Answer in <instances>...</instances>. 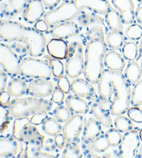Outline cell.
Here are the masks:
<instances>
[{"label":"cell","mask_w":142,"mask_h":158,"mask_svg":"<svg viewBox=\"0 0 142 158\" xmlns=\"http://www.w3.org/2000/svg\"><path fill=\"white\" fill-rule=\"evenodd\" d=\"M98 94L112 116L123 115L130 109V88L121 71L103 70L98 82Z\"/></svg>","instance_id":"obj_1"},{"label":"cell","mask_w":142,"mask_h":158,"mask_svg":"<svg viewBox=\"0 0 142 158\" xmlns=\"http://www.w3.org/2000/svg\"><path fill=\"white\" fill-rule=\"evenodd\" d=\"M108 52L101 26L90 27L86 32L84 77L92 84H98L104 70V57Z\"/></svg>","instance_id":"obj_2"},{"label":"cell","mask_w":142,"mask_h":158,"mask_svg":"<svg viewBox=\"0 0 142 158\" xmlns=\"http://www.w3.org/2000/svg\"><path fill=\"white\" fill-rule=\"evenodd\" d=\"M0 39L6 43H23L26 45L29 55L34 57L42 56L47 45L42 32L19 22L2 18L0 21Z\"/></svg>","instance_id":"obj_3"},{"label":"cell","mask_w":142,"mask_h":158,"mask_svg":"<svg viewBox=\"0 0 142 158\" xmlns=\"http://www.w3.org/2000/svg\"><path fill=\"white\" fill-rule=\"evenodd\" d=\"M10 115L13 118L29 117L40 111L49 112L52 108V102L50 100L36 97L15 98L10 101L7 105Z\"/></svg>","instance_id":"obj_4"},{"label":"cell","mask_w":142,"mask_h":158,"mask_svg":"<svg viewBox=\"0 0 142 158\" xmlns=\"http://www.w3.org/2000/svg\"><path fill=\"white\" fill-rule=\"evenodd\" d=\"M52 74V69L47 59H36L34 56H26L22 59L20 75L24 77L50 80Z\"/></svg>","instance_id":"obj_5"},{"label":"cell","mask_w":142,"mask_h":158,"mask_svg":"<svg viewBox=\"0 0 142 158\" xmlns=\"http://www.w3.org/2000/svg\"><path fill=\"white\" fill-rule=\"evenodd\" d=\"M81 11L82 10L76 6L74 1H65L60 6L46 13L44 20L49 27H53L56 24L77 18Z\"/></svg>","instance_id":"obj_6"},{"label":"cell","mask_w":142,"mask_h":158,"mask_svg":"<svg viewBox=\"0 0 142 158\" xmlns=\"http://www.w3.org/2000/svg\"><path fill=\"white\" fill-rule=\"evenodd\" d=\"M69 47V54L65 63V73L70 78H78L85 69L83 46L81 42L74 41Z\"/></svg>","instance_id":"obj_7"},{"label":"cell","mask_w":142,"mask_h":158,"mask_svg":"<svg viewBox=\"0 0 142 158\" xmlns=\"http://www.w3.org/2000/svg\"><path fill=\"white\" fill-rule=\"evenodd\" d=\"M22 60L13 48L7 43H0L1 69L12 77L20 75Z\"/></svg>","instance_id":"obj_8"},{"label":"cell","mask_w":142,"mask_h":158,"mask_svg":"<svg viewBox=\"0 0 142 158\" xmlns=\"http://www.w3.org/2000/svg\"><path fill=\"white\" fill-rule=\"evenodd\" d=\"M139 132L137 130H131L125 132L119 147V157L123 158L135 157L141 144Z\"/></svg>","instance_id":"obj_9"},{"label":"cell","mask_w":142,"mask_h":158,"mask_svg":"<svg viewBox=\"0 0 142 158\" xmlns=\"http://www.w3.org/2000/svg\"><path fill=\"white\" fill-rule=\"evenodd\" d=\"M85 122L82 114H76L69 121L65 123L62 127V133L66 139V143H78L80 135L84 128Z\"/></svg>","instance_id":"obj_10"},{"label":"cell","mask_w":142,"mask_h":158,"mask_svg":"<svg viewBox=\"0 0 142 158\" xmlns=\"http://www.w3.org/2000/svg\"><path fill=\"white\" fill-rule=\"evenodd\" d=\"M102 125L95 118H89L85 123L81 138L82 148L85 152L92 149L94 141L101 135Z\"/></svg>","instance_id":"obj_11"},{"label":"cell","mask_w":142,"mask_h":158,"mask_svg":"<svg viewBox=\"0 0 142 158\" xmlns=\"http://www.w3.org/2000/svg\"><path fill=\"white\" fill-rule=\"evenodd\" d=\"M55 89L54 83L46 79H34L30 81L27 93L31 96L44 98L52 95Z\"/></svg>","instance_id":"obj_12"},{"label":"cell","mask_w":142,"mask_h":158,"mask_svg":"<svg viewBox=\"0 0 142 158\" xmlns=\"http://www.w3.org/2000/svg\"><path fill=\"white\" fill-rule=\"evenodd\" d=\"M23 141L14 136L0 138V157H15L23 151Z\"/></svg>","instance_id":"obj_13"},{"label":"cell","mask_w":142,"mask_h":158,"mask_svg":"<svg viewBox=\"0 0 142 158\" xmlns=\"http://www.w3.org/2000/svg\"><path fill=\"white\" fill-rule=\"evenodd\" d=\"M91 112L103 127L106 128L112 127V121L110 116V111L106 105L98 96L91 104Z\"/></svg>","instance_id":"obj_14"},{"label":"cell","mask_w":142,"mask_h":158,"mask_svg":"<svg viewBox=\"0 0 142 158\" xmlns=\"http://www.w3.org/2000/svg\"><path fill=\"white\" fill-rule=\"evenodd\" d=\"M71 91L87 100L93 102L98 96L92 84L82 78H76L71 84Z\"/></svg>","instance_id":"obj_15"},{"label":"cell","mask_w":142,"mask_h":158,"mask_svg":"<svg viewBox=\"0 0 142 158\" xmlns=\"http://www.w3.org/2000/svg\"><path fill=\"white\" fill-rule=\"evenodd\" d=\"M45 14V5L42 0H29L24 10L22 17L26 23L35 24Z\"/></svg>","instance_id":"obj_16"},{"label":"cell","mask_w":142,"mask_h":158,"mask_svg":"<svg viewBox=\"0 0 142 158\" xmlns=\"http://www.w3.org/2000/svg\"><path fill=\"white\" fill-rule=\"evenodd\" d=\"M81 10L88 9L99 15H105L112 9L108 0H73Z\"/></svg>","instance_id":"obj_17"},{"label":"cell","mask_w":142,"mask_h":158,"mask_svg":"<svg viewBox=\"0 0 142 158\" xmlns=\"http://www.w3.org/2000/svg\"><path fill=\"white\" fill-rule=\"evenodd\" d=\"M80 29L77 24L73 21L60 23L52 27L50 33L53 38L67 40L79 34Z\"/></svg>","instance_id":"obj_18"},{"label":"cell","mask_w":142,"mask_h":158,"mask_svg":"<svg viewBox=\"0 0 142 158\" xmlns=\"http://www.w3.org/2000/svg\"><path fill=\"white\" fill-rule=\"evenodd\" d=\"M112 3L119 10L124 24L133 23L135 18V10L132 0H112Z\"/></svg>","instance_id":"obj_19"},{"label":"cell","mask_w":142,"mask_h":158,"mask_svg":"<svg viewBox=\"0 0 142 158\" xmlns=\"http://www.w3.org/2000/svg\"><path fill=\"white\" fill-rule=\"evenodd\" d=\"M46 49L49 55L54 58L64 60L67 59L68 57L69 47L65 40L54 38L47 43Z\"/></svg>","instance_id":"obj_20"},{"label":"cell","mask_w":142,"mask_h":158,"mask_svg":"<svg viewBox=\"0 0 142 158\" xmlns=\"http://www.w3.org/2000/svg\"><path fill=\"white\" fill-rule=\"evenodd\" d=\"M65 103L73 113L78 114H87L90 110V104L85 100L76 95H70L65 99Z\"/></svg>","instance_id":"obj_21"},{"label":"cell","mask_w":142,"mask_h":158,"mask_svg":"<svg viewBox=\"0 0 142 158\" xmlns=\"http://www.w3.org/2000/svg\"><path fill=\"white\" fill-rule=\"evenodd\" d=\"M104 65L108 69L114 71H122L125 66L124 56L119 52L112 50L106 53L104 57Z\"/></svg>","instance_id":"obj_22"},{"label":"cell","mask_w":142,"mask_h":158,"mask_svg":"<svg viewBox=\"0 0 142 158\" xmlns=\"http://www.w3.org/2000/svg\"><path fill=\"white\" fill-rule=\"evenodd\" d=\"M29 85L26 81L22 77H14L9 81L7 86V91L10 96L14 98H20L26 94L28 91Z\"/></svg>","instance_id":"obj_23"},{"label":"cell","mask_w":142,"mask_h":158,"mask_svg":"<svg viewBox=\"0 0 142 158\" xmlns=\"http://www.w3.org/2000/svg\"><path fill=\"white\" fill-rule=\"evenodd\" d=\"M105 23L110 31H124V23H122L119 10L112 8L105 17Z\"/></svg>","instance_id":"obj_24"},{"label":"cell","mask_w":142,"mask_h":158,"mask_svg":"<svg viewBox=\"0 0 142 158\" xmlns=\"http://www.w3.org/2000/svg\"><path fill=\"white\" fill-rule=\"evenodd\" d=\"M141 66L136 61H130L125 70V77L128 83L136 84L141 80Z\"/></svg>","instance_id":"obj_25"},{"label":"cell","mask_w":142,"mask_h":158,"mask_svg":"<svg viewBox=\"0 0 142 158\" xmlns=\"http://www.w3.org/2000/svg\"><path fill=\"white\" fill-rule=\"evenodd\" d=\"M78 23L81 27H92L94 25H100L103 24V19L101 16L95 13H88L82 10L80 15L78 17Z\"/></svg>","instance_id":"obj_26"},{"label":"cell","mask_w":142,"mask_h":158,"mask_svg":"<svg viewBox=\"0 0 142 158\" xmlns=\"http://www.w3.org/2000/svg\"><path fill=\"white\" fill-rule=\"evenodd\" d=\"M107 44L111 50H119L124 45L125 36L124 31H110L107 34Z\"/></svg>","instance_id":"obj_27"},{"label":"cell","mask_w":142,"mask_h":158,"mask_svg":"<svg viewBox=\"0 0 142 158\" xmlns=\"http://www.w3.org/2000/svg\"><path fill=\"white\" fill-rule=\"evenodd\" d=\"M62 127L58 120L53 117H47L42 123V130L45 134L49 136H55L61 134L62 131Z\"/></svg>","instance_id":"obj_28"},{"label":"cell","mask_w":142,"mask_h":158,"mask_svg":"<svg viewBox=\"0 0 142 158\" xmlns=\"http://www.w3.org/2000/svg\"><path fill=\"white\" fill-rule=\"evenodd\" d=\"M122 53L124 59L129 61H135L139 57V46L135 41L124 43L122 48Z\"/></svg>","instance_id":"obj_29"},{"label":"cell","mask_w":142,"mask_h":158,"mask_svg":"<svg viewBox=\"0 0 142 158\" xmlns=\"http://www.w3.org/2000/svg\"><path fill=\"white\" fill-rule=\"evenodd\" d=\"M31 123V118H29V117L17 118L15 120L14 123H13V135L21 141L22 135L23 131Z\"/></svg>","instance_id":"obj_30"},{"label":"cell","mask_w":142,"mask_h":158,"mask_svg":"<svg viewBox=\"0 0 142 158\" xmlns=\"http://www.w3.org/2000/svg\"><path fill=\"white\" fill-rule=\"evenodd\" d=\"M132 120L122 115L117 116L114 119V126L120 132L125 133L133 129Z\"/></svg>","instance_id":"obj_31"},{"label":"cell","mask_w":142,"mask_h":158,"mask_svg":"<svg viewBox=\"0 0 142 158\" xmlns=\"http://www.w3.org/2000/svg\"><path fill=\"white\" fill-rule=\"evenodd\" d=\"M53 113L55 118L61 123L67 122L73 116V112L67 105H59L54 109Z\"/></svg>","instance_id":"obj_32"},{"label":"cell","mask_w":142,"mask_h":158,"mask_svg":"<svg viewBox=\"0 0 142 158\" xmlns=\"http://www.w3.org/2000/svg\"><path fill=\"white\" fill-rule=\"evenodd\" d=\"M45 58L49 61L51 69H52L53 75L54 77L59 78L62 75H64L65 71V66L61 59L54 58L51 56H45Z\"/></svg>","instance_id":"obj_33"},{"label":"cell","mask_w":142,"mask_h":158,"mask_svg":"<svg viewBox=\"0 0 142 158\" xmlns=\"http://www.w3.org/2000/svg\"><path fill=\"white\" fill-rule=\"evenodd\" d=\"M78 143H67L62 154L63 158H79L82 157L81 150L78 146Z\"/></svg>","instance_id":"obj_34"},{"label":"cell","mask_w":142,"mask_h":158,"mask_svg":"<svg viewBox=\"0 0 142 158\" xmlns=\"http://www.w3.org/2000/svg\"><path fill=\"white\" fill-rule=\"evenodd\" d=\"M111 145L105 135H101L94 141L92 145V150L97 152H103L107 151Z\"/></svg>","instance_id":"obj_35"},{"label":"cell","mask_w":142,"mask_h":158,"mask_svg":"<svg viewBox=\"0 0 142 158\" xmlns=\"http://www.w3.org/2000/svg\"><path fill=\"white\" fill-rule=\"evenodd\" d=\"M125 36L128 40L137 41L142 39V27L138 24H132L125 30Z\"/></svg>","instance_id":"obj_36"},{"label":"cell","mask_w":142,"mask_h":158,"mask_svg":"<svg viewBox=\"0 0 142 158\" xmlns=\"http://www.w3.org/2000/svg\"><path fill=\"white\" fill-rule=\"evenodd\" d=\"M130 104L132 107H139L142 104V79L133 87L131 94Z\"/></svg>","instance_id":"obj_37"},{"label":"cell","mask_w":142,"mask_h":158,"mask_svg":"<svg viewBox=\"0 0 142 158\" xmlns=\"http://www.w3.org/2000/svg\"><path fill=\"white\" fill-rule=\"evenodd\" d=\"M105 136L110 142L111 146L116 147L119 146L122 140L121 132H120L116 128H109L107 132H105Z\"/></svg>","instance_id":"obj_38"},{"label":"cell","mask_w":142,"mask_h":158,"mask_svg":"<svg viewBox=\"0 0 142 158\" xmlns=\"http://www.w3.org/2000/svg\"><path fill=\"white\" fill-rule=\"evenodd\" d=\"M10 115L9 109L6 105H0V123H1V132L3 133L10 124L9 116Z\"/></svg>","instance_id":"obj_39"},{"label":"cell","mask_w":142,"mask_h":158,"mask_svg":"<svg viewBox=\"0 0 142 158\" xmlns=\"http://www.w3.org/2000/svg\"><path fill=\"white\" fill-rule=\"evenodd\" d=\"M13 11L15 14H20L25 10L28 4V0H9Z\"/></svg>","instance_id":"obj_40"},{"label":"cell","mask_w":142,"mask_h":158,"mask_svg":"<svg viewBox=\"0 0 142 158\" xmlns=\"http://www.w3.org/2000/svg\"><path fill=\"white\" fill-rule=\"evenodd\" d=\"M128 116L135 123H142V110L139 107H132L128 111Z\"/></svg>","instance_id":"obj_41"},{"label":"cell","mask_w":142,"mask_h":158,"mask_svg":"<svg viewBox=\"0 0 142 158\" xmlns=\"http://www.w3.org/2000/svg\"><path fill=\"white\" fill-rule=\"evenodd\" d=\"M67 75H62L58 78V86L65 94H68L71 90V81Z\"/></svg>","instance_id":"obj_42"},{"label":"cell","mask_w":142,"mask_h":158,"mask_svg":"<svg viewBox=\"0 0 142 158\" xmlns=\"http://www.w3.org/2000/svg\"><path fill=\"white\" fill-rule=\"evenodd\" d=\"M65 93L59 88L58 86L55 87L52 94L51 100L56 104L61 105L63 103V100L65 99Z\"/></svg>","instance_id":"obj_43"},{"label":"cell","mask_w":142,"mask_h":158,"mask_svg":"<svg viewBox=\"0 0 142 158\" xmlns=\"http://www.w3.org/2000/svg\"><path fill=\"white\" fill-rule=\"evenodd\" d=\"M48 117V114L46 111H40L33 115L31 118V122L33 125H39L43 123L45 120Z\"/></svg>","instance_id":"obj_44"},{"label":"cell","mask_w":142,"mask_h":158,"mask_svg":"<svg viewBox=\"0 0 142 158\" xmlns=\"http://www.w3.org/2000/svg\"><path fill=\"white\" fill-rule=\"evenodd\" d=\"M54 142H55L56 146L58 148L59 150H61L64 148V147L66 146V139H65V137L62 134H59L58 135L55 136V138H54Z\"/></svg>","instance_id":"obj_45"},{"label":"cell","mask_w":142,"mask_h":158,"mask_svg":"<svg viewBox=\"0 0 142 158\" xmlns=\"http://www.w3.org/2000/svg\"><path fill=\"white\" fill-rule=\"evenodd\" d=\"M8 73L1 69L0 70V91L2 92L5 91L7 84L8 80Z\"/></svg>","instance_id":"obj_46"},{"label":"cell","mask_w":142,"mask_h":158,"mask_svg":"<svg viewBox=\"0 0 142 158\" xmlns=\"http://www.w3.org/2000/svg\"><path fill=\"white\" fill-rule=\"evenodd\" d=\"M35 28L40 32H46L49 29V26L45 20H40L35 24Z\"/></svg>","instance_id":"obj_47"},{"label":"cell","mask_w":142,"mask_h":158,"mask_svg":"<svg viewBox=\"0 0 142 158\" xmlns=\"http://www.w3.org/2000/svg\"><path fill=\"white\" fill-rule=\"evenodd\" d=\"M42 1L46 9L52 10L58 6L61 0H42Z\"/></svg>","instance_id":"obj_48"},{"label":"cell","mask_w":142,"mask_h":158,"mask_svg":"<svg viewBox=\"0 0 142 158\" xmlns=\"http://www.w3.org/2000/svg\"><path fill=\"white\" fill-rule=\"evenodd\" d=\"M10 97L11 96H10L9 91H4L1 92V94H0V102H1V104L7 105L10 101Z\"/></svg>","instance_id":"obj_49"},{"label":"cell","mask_w":142,"mask_h":158,"mask_svg":"<svg viewBox=\"0 0 142 158\" xmlns=\"http://www.w3.org/2000/svg\"><path fill=\"white\" fill-rule=\"evenodd\" d=\"M12 48L16 52L19 54H23L26 52H28L26 45L25 44H22V43H14Z\"/></svg>","instance_id":"obj_50"},{"label":"cell","mask_w":142,"mask_h":158,"mask_svg":"<svg viewBox=\"0 0 142 158\" xmlns=\"http://www.w3.org/2000/svg\"><path fill=\"white\" fill-rule=\"evenodd\" d=\"M135 18L138 23L142 24V5L139 6L135 10Z\"/></svg>","instance_id":"obj_51"},{"label":"cell","mask_w":142,"mask_h":158,"mask_svg":"<svg viewBox=\"0 0 142 158\" xmlns=\"http://www.w3.org/2000/svg\"><path fill=\"white\" fill-rule=\"evenodd\" d=\"M139 53H140V55L142 56V39L141 40L140 44H139Z\"/></svg>","instance_id":"obj_52"},{"label":"cell","mask_w":142,"mask_h":158,"mask_svg":"<svg viewBox=\"0 0 142 158\" xmlns=\"http://www.w3.org/2000/svg\"><path fill=\"white\" fill-rule=\"evenodd\" d=\"M139 136H140V139L142 141V129L140 130V131H139Z\"/></svg>","instance_id":"obj_53"},{"label":"cell","mask_w":142,"mask_h":158,"mask_svg":"<svg viewBox=\"0 0 142 158\" xmlns=\"http://www.w3.org/2000/svg\"><path fill=\"white\" fill-rule=\"evenodd\" d=\"M136 1H137L139 3H140L142 5V0H136Z\"/></svg>","instance_id":"obj_54"},{"label":"cell","mask_w":142,"mask_h":158,"mask_svg":"<svg viewBox=\"0 0 142 158\" xmlns=\"http://www.w3.org/2000/svg\"><path fill=\"white\" fill-rule=\"evenodd\" d=\"M141 72H142V60H141Z\"/></svg>","instance_id":"obj_55"}]
</instances>
